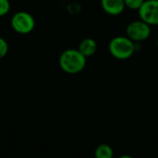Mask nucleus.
<instances>
[{"mask_svg":"<svg viewBox=\"0 0 158 158\" xmlns=\"http://www.w3.org/2000/svg\"><path fill=\"white\" fill-rule=\"evenodd\" d=\"M94 156L96 158H112L114 156V152L110 145L106 143H102L96 147L94 151Z\"/></svg>","mask_w":158,"mask_h":158,"instance_id":"nucleus-8","label":"nucleus"},{"mask_svg":"<svg viewBox=\"0 0 158 158\" xmlns=\"http://www.w3.org/2000/svg\"><path fill=\"white\" fill-rule=\"evenodd\" d=\"M110 55L118 60H127L135 53L134 42L126 36H116L111 39L108 44Z\"/></svg>","mask_w":158,"mask_h":158,"instance_id":"nucleus-2","label":"nucleus"},{"mask_svg":"<svg viewBox=\"0 0 158 158\" xmlns=\"http://www.w3.org/2000/svg\"><path fill=\"white\" fill-rule=\"evenodd\" d=\"M151 26L142 20H133L126 27V35L135 43H142L146 41L151 36Z\"/></svg>","mask_w":158,"mask_h":158,"instance_id":"nucleus-3","label":"nucleus"},{"mask_svg":"<svg viewBox=\"0 0 158 158\" xmlns=\"http://www.w3.org/2000/svg\"><path fill=\"white\" fill-rule=\"evenodd\" d=\"M78 50L86 57L92 56L97 50V44L94 39L93 38H85L83 39L80 44Z\"/></svg>","mask_w":158,"mask_h":158,"instance_id":"nucleus-7","label":"nucleus"},{"mask_svg":"<svg viewBox=\"0 0 158 158\" xmlns=\"http://www.w3.org/2000/svg\"><path fill=\"white\" fill-rule=\"evenodd\" d=\"M86 56L78 49H68L64 51L59 58L61 69L69 74H77L82 71L86 66Z\"/></svg>","mask_w":158,"mask_h":158,"instance_id":"nucleus-1","label":"nucleus"},{"mask_svg":"<svg viewBox=\"0 0 158 158\" xmlns=\"http://www.w3.org/2000/svg\"><path fill=\"white\" fill-rule=\"evenodd\" d=\"M144 0H124L125 6L131 9V10H138Z\"/></svg>","mask_w":158,"mask_h":158,"instance_id":"nucleus-9","label":"nucleus"},{"mask_svg":"<svg viewBox=\"0 0 158 158\" xmlns=\"http://www.w3.org/2000/svg\"><path fill=\"white\" fill-rule=\"evenodd\" d=\"M156 46L158 47V38H157V40H156Z\"/></svg>","mask_w":158,"mask_h":158,"instance_id":"nucleus-13","label":"nucleus"},{"mask_svg":"<svg viewBox=\"0 0 158 158\" xmlns=\"http://www.w3.org/2000/svg\"><path fill=\"white\" fill-rule=\"evenodd\" d=\"M10 8V4L8 0H0V17L6 15Z\"/></svg>","mask_w":158,"mask_h":158,"instance_id":"nucleus-10","label":"nucleus"},{"mask_svg":"<svg viewBox=\"0 0 158 158\" xmlns=\"http://www.w3.org/2000/svg\"><path fill=\"white\" fill-rule=\"evenodd\" d=\"M103 10L110 16H118L125 9L124 0H101Z\"/></svg>","mask_w":158,"mask_h":158,"instance_id":"nucleus-6","label":"nucleus"},{"mask_svg":"<svg viewBox=\"0 0 158 158\" xmlns=\"http://www.w3.org/2000/svg\"><path fill=\"white\" fill-rule=\"evenodd\" d=\"M35 25L33 17L27 12H18L16 13L11 19L12 28L19 33L26 34L31 32Z\"/></svg>","mask_w":158,"mask_h":158,"instance_id":"nucleus-5","label":"nucleus"},{"mask_svg":"<svg viewBox=\"0 0 158 158\" xmlns=\"http://www.w3.org/2000/svg\"><path fill=\"white\" fill-rule=\"evenodd\" d=\"M7 51H8L7 43L3 38L0 37V58L4 57L7 54Z\"/></svg>","mask_w":158,"mask_h":158,"instance_id":"nucleus-11","label":"nucleus"},{"mask_svg":"<svg viewBox=\"0 0 158 158\" xmlns=\"http://www.w3.org/2000/svg\"><path fill=\"white\" fill-rule=\"evenodd\" d=\"M119 158H131V156H119Z\"/></svg>","mask_w":158,"mask_h":158,"instance_id":"nucleus-12","label":"nucleus"},{"mask_svg":"<svg viewBox=\"0 0 158 158\" xmlns=\"http://www.w3.org/2000/svg\"><path fill=\"white\" fill-rule=\"evenodd\" d=\"M139 17L150 26L158 25V0H144L138 9Z\"/></svg>","mask_w":158,"mask_h":158,"instance_id":"nucleus-4","label":"nucleus"}]
</instances>
